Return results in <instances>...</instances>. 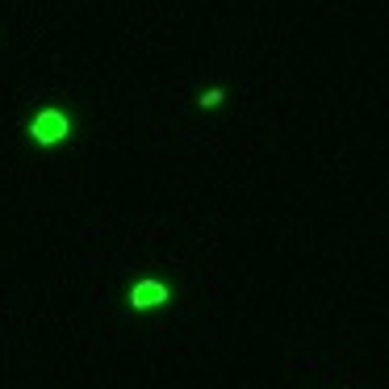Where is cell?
Returning <instances> with one entry per match:
<instances>
[{"mask_svg":"<svg viewBox=\"0 0 389 389\" xmlns=\"http://www.w3.org/2000/svg\"><path fill=\"white\" fill-rule=\"evenodd\" d=\"M172 298V289L164 285V281H155V276H147V281H138L134 289H130V310H155V305H164Z\"/></svg>","mask_w":389,"mask_h":389,"instance_id":"2","label":"cell"},{"mask_svg":"<svg viewBox=\"0 0 389 389\" xmlns=\"http://www.w3.org/2000/svg\"><path fill=\"white\" fill-rule=\"evenodd\" d=\"M222 101H226V92H222V88H205V92H201V109H218Z\"/></svg>","mask_w":389,"mask_h":389,"instance_id":"3","label":"cell"},{"mask_svg":"<svg viewBox=\"0 0 389 389\" xmlns=\"http://www.w3.org/2000/svg\"><path fill=\"white\" fill-rule=\"evenodd\" d=\"M72 113L67 109H59V105H46L38 109L34 118H30V138H34V147H55V142H63L67 134H72Z\"/></svg>","mask_w":389,"mask_h":389,"instance_id":"1","label":"cell"}]
</instances>
